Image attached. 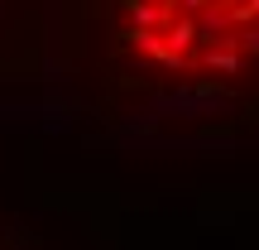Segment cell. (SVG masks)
Instances as JSON below:
<instances>
[{
    "mask_svg": "<svg viewBox=\"0 0 259 250\" xmlns=\"http://www.w3.org/2000/svg\"><path fill=\"white\" fill-rule=\"evenodd\" d=\"M34 92L101 154H259V0H48Z\"/></svg>",
    "mask_w": 259,
    "mask_h": 250,
    "instance_id": "cell-1",
    "label": "cell"
},
{
    "mask_svg": "<svg viewBox=\"0 0 259 250\" xmlns=\"http://www.w3.org/2000/svg\"><path fill=\"white\" fill-rule=\"evenodd\" d=\"M44 5L48 0H0V77L24 63V44L44 48Z\"/></svg>",
    "mask_w": 259,
    "mask_h": 250,
    "instance_id": "cell-2",
    "label": "cell"
},
{
    "mask_svg": "<svg viewBox=\"0 0 259 250\" xmlns=\"http://www.w3.org/2000/svg\"><path fill=\"white\" fill-rule=\"evenodd\" d=\"M0 250H58V245L48 241L44 231H34L24 217H15V212L0 207Z\"/></svg>",
    "mask_w": 259,
    "mask_h": 250,
    "instance_id": "cell-3",
    "label": "cell"
}]
</instances>
